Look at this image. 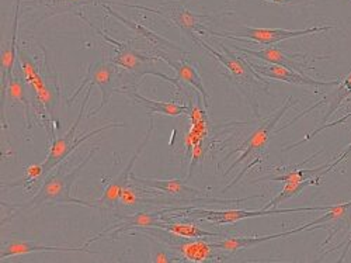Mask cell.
<instances>
[{
	"mask_svg": "<svg viewBox=\"0 0 351 263\" xmlns=\"http://www.w3.org/2000/svg\"><path fill=\"white\" fill-rule=\"evenodd\" d=\"M191 38L195 44H198L204 49H207L211 55H214L217 60L221 62V65H223L226 68L225 76L229 78L233 82V84L238 87V91L247 100L254 117L260 119L257 95H258L260 91H265L267 93L269 87H270V82H267L266 79H263V76L258 75L249 65L246 56L235 54L232 49L225 47L223 44H217L218 48L221 49V51H218V49L213 48L208 43H206L204 40H201L199 37H197L195 34L191 36Z\"/></svg>",
	"mask_w": 351,
	"mask_h": 263,
	"instance_id": "cell-1",
	"label": "cell"
},
{
	"mask_svg": "<svg viewBox=\"0 0 351 263\" xmlns=\"http://www.w3.org/2000/svg\"><path fill=\"white\" fill-rule=\"evenodd\" d=\"M99 151V147H95L89 151L83 161L73 168L71 172H64L62 169H53L48 173L45 178V182L40 186L36 196L27 201L25 204H20L16 206L17 210H25V209H40L47 206V204H77V206L83 207H97V204L86 203L72 196V186L79 178L80 172L86 168V165L92 161L95 154Z\"/></svg>",
	"mask_w": 351,
	"mask_h": 263,
	"instance_id": "cell-2",
	"label": "cell"
},
{
	"mask_svg": "<svg viewBox=\"0 0 351 263\" xmlns=\"http://www.w3.org/2000/svg\"><path fill=\"white\" fill-rule=\"evenodd\" d=\"M330 206H317V207H300V209H260V210H206L198 207H171L165 209L163 213H167L171 218H186V220H206L217 225L222 224H235L242 220L266 217L288 213H302V211H326Z\"/></svg>",
	"mask_w": 351,
	"mask_h": 263,
	"instance_id": "cell-3",
	"label": "cell"
},
{
	"mask_svg": "<svg viewBox=\"0 0 351 263\" xmlns=\"http://www.w3.org/2000/svg\"><path fill=\"white\" fill-rule=\"evenodd\" d=\"M76 16H79L84 23H87V25L92 27L95 32L99 33L100 37H103L110 44L111 48H114L115 52H114V56H112V62L117 67H121L124 69H128L130 72H132L135 75L136 79H141V78H143L146 75H152V76H158V78H160L163 80L170 82L176 87H180V80L179 79H173V78L167 76L166 73H163V72L156 69V67H155L156 58L141 54L134 47H131L128 43H121L119 40L111 38L107 33L100 30L97 25H95L89 19H86L82 13L77 12Z\"/></svg>",
	"mask_w": 351,
	"mask_h": 263,
	"instance_id": "cell-4",
	"label": "cell"
},
{
	"mask_svg": "<svg viewBox=\"0 0 351 263\" xmlns=\"http://www.w3.org/2000/svg\"><path fill=\"white\" fill-rule=\"evenodd\" d=\"M95 84H89L87 86L86 89V95L82 100V104H80V111H79V115L77 119L75 120V123L72 124V127L68 130V133L64 135V137H58V138H53L51 139V148H49V154H48V158L45 159V162L43 163V170H44V178L48 176V173L51 170H53L58 165H60L61 162H64L77 147L80 144H83L86 139H89L97 134H101L103 131L108 130V128H119V127H125V124H121V123H117V124H107V126H103L97 130H93L90 133H86L83 134L82 137H76V130L79 128V124L83 119L84 115V110H86V106L87 103H89V99L92 96V89H93Z\"/></svg>",
	"mask_w": 351,
	"mask_h": 263,
	"instance_id": "cell-5",
	"label": "cell"
},
{
	"mask_svg": "<svg viewBox=\"0 0 351 263\" xmlns=\"http://www.w3.org/2000/svg\"><path fill=\"white\" fill-rule=\"evenodd\" d=\"M333 25H315L305 28V30H285V28H256V27H242L237 33H218L210 30L215 37H223L228 40H250L261 45H274L281 41L297 38L302 36H311L317 33H325L332 30Z\"/></svg>",
	"mask_w": 351,
	"mask_h": 263,
	"instance_id": "cell-6",
	"label": "cell"
},
{
	"mask_svg": "<svg viewBox=\"0 0 351 263\" xmlns=\"http://www.w3.org/2000/svg\"><path fill=\"white\" fill-rule=\"evenodd\" d=\"M295 104H298V100H294L291 96H288L285 99V102L282 103V106L276 113H273L265 123H261L258 128H256L252 133V135L241 145V148L235 150L237 152L242 151V155L239 157V159H237L235 162L232 163V166L228 169L226 173H229L230 170L235 169L238 165L249 162L252 158H256L263 150H265L267 147V144H269L273 133H274V128H276L277 123L282 119L284 114L288 111V108H291L292 106H295Z\"/></svg>",
	"mask_w": 351,
	"mask_h": 263,
	"instance_id": "cell-7",
	"label": "cell"
},
{
	"mask_svg": "<svg viewBox=\"0 0 351 263\" xmlns=\"http://www.w3.org/2000/svg\"><path fill=\"white\" fill-rule=\"evenodd\" d=\"M119 76V68L114 62H107V61H99L95 62L92 65L87 67V73L83 78L82 83L79 84L77 89L73 92V95L69 98L68 100V106H72L75 99L77 98V95H80V92L84 89V86L87 84H96L100 87L101 91V103L90 111L89 117H93L99 113V110H101L104 106H107L110 103V99L112 96L114 92H117V87L114 86V82Z\"/></svg>",
	"mask_w": 351,
	"mask_h": 263,
	"instance_id": "cell-8",
	"label": "cell"
},
{
	"mask_svg": "<svg viewBox=\"0 0 351 263\" xmlns=\"http://www.w3.org/2000/svg\"><path fill=\"white\" fill-rule=\"evenodd\" d=\"M155 130V120L154 117H151L149 119V128L148 131H146L145 134V138L142 139V142L138 145L136 151L134 152V155L131 157L130 162L127 163V166L121 170V173L119 174V176H115L114 179H111V182L107 185V187L104 189L103 192V196L96 201L99 203L97 204V209H107V210H112L115 209L117 206L120 204V200H121V194L125 189V186L131 182V174H132V168L138 159V157L141 155V152L145 150L146 145H148L151 137H152V133Z\"/></svg>",
	"mask_w": 351,
	"mask_h": 263,
	"instance_id": "cell-9",
	"label": "cell"
},
{
	"mask_svg": "<svg viewBox=\"0 0 351 263\" xmlns=\"http://www.w3.org/2000/svg\"><path fill=\"white\" fill-rule=\"evenodd\" d=\"M246 60L249 65L261 76L274 79V80H281L287 82L291 84H297V86H306V87H313V89H317V87H329V86H337L339 80H316L313 78H309L306 75H302L297 71H292L289 68L281 67V65H274V64H256L249 60V56H246Z\"/></svg>",
	"mask_w": 351,
	"mask_h": 263,
	"instance_id": "cell-10",
	"label": "cell"
},
{
	"mask_svg": "<svg viewBox=\"0 0 351 263\" xmlns=\"http://www.w3.org/2000/svg\"><path fill=\"white\" fill-rule=\"evenodd\" d=\"M171 220V217L167 213L159 211V213H136L134 216H125L123 217L121 222L111 225L110 228H106L104 231H101L99 236H96L95 238L87 241V247L90 244L101 240L103 237L108 236V237H117L120 233H130L134 229H141V228H146V227H162V224L165 221Z\"/></svg>",
	"mask_w": 351,
	"mask_h": 263,
	"instance_id": "cell-11",
	"label": "cell"
},
{
	"mask_svg": "<svg viewBox=\"0 0 351 263\" xmlns=\"http://www.w3.org/2000/svg\"><path fill=\"white\" fill-rule=\"evenodd\" d=\"M156 55L159 58H162V60L176 72V75H178V79L180 82H184L194 87V89L199 93V98L202 99L204 107L208 110L211 99H210V93L206 89V86H204L202 78L198 72V67L187 60L176 61V60H173V58H170V55L167 52H163V51H156Z\"/></svg>",
	"mask_w": 351,
	"mask_h": 263,
	"instance_id": "cell-12",
	"label": "cell"
},
{
	"mask_svg": "<svg viewBox=\"0 0 351 263\" xmlns=\"http://www.w3.org/2000/svg\"><path fill=\"white\" fill-rule=\"evenodd\" d=\"M233 48L243 52L245 55L257 58V60H261V61H265L267 64L281 65V67L289 68L292 71H297L302 75H305V71L313 69V68L308 67L306 64H301V62L297 61L298 58H301L302 55H289L278 47H267V48H263V49H252V48H246V47H241V45H233Z\"/></svg>",
	"mask_w": 351,
	"mask_h": 263,
	"instance_id": "cell-13",
	"label": "cell"
},
{
	"mask_svg": "<svg viewBox=\"0 0 351 263\" xmlns=\"http://www.w3.org/2000/svg\"><path fill=\"white\" fill-rule=\"evenodd\" d=\"M166 19H169L174 25L180 27L182 30L189 34V37L194 36V34H204V32H207V21L211 19L208 16H201V14H195L191 10L186 9V8H173V9H167V10H152Z\"/></svg>",
	"mask_w": 351,
	"mask_h": 263,
	"instance_id": "cell-14",
	"label": "cell"
},
{
	"mask_svg": "<svg viewBox=\"0 0 351 263\" xmlns=\"http://www.w3.org/2000/svg\"><path fill=\"white\" fill-rule=\"evenodd\" d=\"M301 231H305V227L301 225L295 229L291 231H285V232H280V233H273V236H261V237H233V238H226L218 242H211V245L214 248H217L218 251H226L230 253H237L239 251L243 249H250L254 248L256 245L265 244L269 241H274L278 238H285L289 236H294V233H298Z\"/></svg>",
	"mask_w": 351,
	"mask_h": 263,
	"instance_id": "cell-15",
	"label": "cell"
},
{
	"mask_svg": "<svg viewBox=\"0 0 351 263\" xmlns=\"http://www.w3.org/2000/svg\"><path fill=\"white\" fill-rule=\"evenodd\" d=\"M117 92L125 93L130 96L135 104L142 106L143 108L148 110L151 114L158 113V114H165V115H183L190 113V107L179 104V103H173V102H158V100H151L142 96L139 92H136L134 87H123V89H117Z\"/></svg>",
	"mask_w": 351,
	"mask_h": 263,
	"instance_id": "cell-16",
	"label": "cell"
},
{
	"mask_svg": "<svg viewBox=\"0 0 351 263\" xmlns=\"http://www.w3.org/2000/svg\"><path fill=\"white\" fill-rule=\"evenodd\" d=\"M84 247H77V248H66V247H43L37 245L32 241H10L8 245L2 248V252H0V260H5L8 258L19 256V255H27L32 252H89V253H96L90 249Z\"/></svg>",
	"mask_w": 351,
	"mask_h": 263,
	"instance_id": "cell-17",
	"label": "cell"
},
{
	"mask_svg": "<svg viewBox=\"0 0 351 263\" xmlns=\"http://www.w3.org/2000/svg\"><path fill=\"white\" fill-rule=\"evenodd\" d=\"M103 6V9L106 10V12H108L112 17H115V19H119L121 23H124L125 25H128V27H131L132 30H135L138 34H141L142 37H145L146 40H148L154 47H156L158 49L156 51H163V52H167L169 49L170 51H178V52H182V54H186L180 47H178V45H174L173 43H170V41H167L166 38H163V37H160V36H158V34H155L154 32H151V30H148V28H145V27H142V25H138V24H135V23H132V21H130V20H127L125 17H121L120 14H117L114 10H111V8H108L107 5H101Z\"/></svg>",
	"mask_w": 351,
	"mask_h": 263,
	"instance_id": "cell-18",
	"label": "cell"
},
{
	"mask_svg": "<svg viewBox=\"0 0 351 263\" xmlns=\"http://www.w3.org/2000/svg\"><path fill=\"white\" fill-rule=\"evenodd\" d=\"M8 100L10 102V106H13L16 102H19L25 111V120H27V128H32L33 120H32V110L30 106L33 104V102L28 100L27 98V91H25V84L24 80L20 79V76L14 72L9 87H8Z\"/></svg>",
	"mask_w": 351,
	"mask_h": 263,
	"instance_id": "cell-19",
	"label": "cell"
},
{
	"mask_svg": "<svg viewBox=\"0 0 351 263\" xmlns=\"http://www.w3.org/2000/svg\"><path fill=\"white\" fill-rule=\"evenodd\" d=\"M160 228H165L173 233H178L180 237L184 238H213V237H219V233L217 232H211V231H206L199 227H197L193 222L184 221V222H179L174 221V218L165 221L162 224Z\"/></svg>",
	"mask_w": 351,
	"mask_h": 263,
	"instance_id": "cell-20",
	"label": "cell"
},
{
	"mask_svg": "<svg viewBox=\"0 0 351 263\" xmlns=\"http://www.w3.org/2000/svg\"><path fill=\"white\" fill-rule=\"evenodd\" d=\"M329 163H325L322 166L313 168V169H300V166L288 170L284 174H280V176H274V178H265L260 181H271V182H304V181H309V179H315V178H324L326 174V169H328Z\"/></svg>",
	"mask_w": 351,
	"mask_h": 263,
	"instance_id": "cell-21",
	"label": "cell"
},
{
	"mask_svg": "<svg viewBox=\"0 0 351 263\" xmlns=\"http://www.w3.org/2000/svg\"><path fill=\"white\" fill-rule=\"evenodd\" d=\"M37 3L47 10V13L38 20V21H41L43 19L75 12L80 6L90 5L92 0H37Z\"/></svg>",
	"mask_w": 351,
	"mask_h": 263,
	"instance_id": "cell-22",
	"label": "cell"
},
{
	"mask_svg": "<svg viewBox=\"0 0 351 263\" xmlns=\"http://www.w3.org/2000/svg\"><path fill=\"white\" fill-rule=\"evenodd\" d=\"M320 179L322 178H315V179H309V181H304V182H287L285 186L282 187V190L274 198H271L267 204H265V206H263L261 209H265V210L276 209L278 204H281V203H284V201H287V200H289L292 197L301 194L305 190V187L313 186V185L317 186Z\"/></svg>",
	"mask_w": 351,
	"mask_h": 263,
	"instance_id": "cell-23",
	"label": "cell"
},
{
	"mask_svg": "<svg viewBox=\"0 0 351 263\" xmlns=\"http://www.w3.org/2000/svg\"><path fill=\"white\" fill-rule=\"evenodd\" d=\"M43 178H44L43 163L41 165H30V166L25 168V174H24L21 179H19V181H16L13 183H3L2 186L3 187L21 186L25 190V193H27V192H30L32 189H34V185L40 183V181H43Z\"/></svg>",
	"mask_w": 351,
	"mask_h": 263,
	"instance_id": "cell-24",
	"label": "cell"
},
{
	"mask_svg": "<svg viewBox=\"0 0 351 263\" xmlns=\"http://www.w3.org/2000/svg\"><path fill=\"white\" fill-rule=\"evenodd\" d=\"M350 98H351V72H350V73L343 79V82L339 84L337 92L333 95L332 102H329V103H330V107H329L328 113L325 114L324 120H322L320 124H326V120L329 119V117H330L332 114H335V111L339 110V107L341 106V103H343V102H347Z\"/></svg>",
	"mask_w": 351,
	"mask_h": 263,
	"instance_id": "cell-25",
	"label": "cell"
},
{
	"mask_svg": "<svg viewBox=\"0 0 351 263\" xmlns=\"http://www.w3.org/2000/svg\"><path fill=\"white\" fill-rule=\"evenodd\" d=\"M348 119H351V113H346L341 119H339V120H336V122H333V123H330V124H320L317 128H315L312 133H309L306 137H304L301 141H298V142H295V144H292L291 147H287V148H284V151H289V150H294V148H297V147H300L301 144H304V142H306V141H309V139H312V138H315L319 133H322L324 130H326V128H332V127H337V126H340V124H344Z\"/></svg>",
	"mask_w": 351,
	"mask_h": 263,
	"instance_id": "cell-26",
	"label": "cell"
},
{
	"mask_svg": "<svg viewBox=\"0 0 351 263\" xmlns=\"http://www.w3.org/2000/svg\"><path fill=\"white\" fill-rule=\"evenodd\" d=\"M169 249V248H167ZM184 259L176 253L174 251L169 249H158L152 256H151V262H156V263H171V262H183Z\"/></svg>",
	"mask_w": 351,
	"mask_h": 263,
	"instance_id": "cell-27",
	"label": "cell"
},
{
	"mask_svg": "<svg viewBox=\"0 0 351 263\" xmlns=\"http://www.w3.org/2000/svg\"><path fill=\"white\" fill-rule=\"evenodd\" d=\"M351 155V142H350V145H348V147L335 159V161H332L330 163H329V166H328V169H326V173H329V172H332L336 166H339L341 162H344L348 157Z\"/></svg>",
	"mask_w": 351,
	"mask_h": 263,
	"instance_id": "cell-28",
	"label": "cell"
},
{
	"mask_svg": "<svg viewBox=\"0 0 351 263\" xmlns=\"http://www.w3.org/2000/svg\"><path fill=\"white\" fill-rule=\"evenodd\" d=\"M266 2L276 3V5H292V3H300L302 0H266Z\"/></svg>",
	"mask_w": 351,
	"mask_h": 263,
	"instance_id": "cell-29",
	"label": "cell"
}]
</instances>
